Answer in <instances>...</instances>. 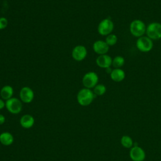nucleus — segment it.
<instances>
[{
    "mask_svg": "<svg viewBox=\"0 0 161 161\" xmlns=\"http://www.w3.org/2000/svg\"><path fill=\"white\" fill-rule=\"evenodd\" d=\"M5 121H6V118H5V116H4V115L0 114V125L4 124V122H5Z\"/></svg>",
    "mask_w": 161,
    "mask_h": 161,
    "instance_id": "nucleus-22",
    "label": "nucleus"
},
{
    "mask_svg": "<svg viewBox=\"0 0 161 161\" xmlns=\"http://www.w3.org/2000/svg\"><path fill=\"white\" fill-rule=\"evenodd\" d=\"M6 108L11 114H18L21 111L23 108L22 101L16 97H11L6 101Z\"/></svg>",
    "mask_w": 161,
    "mask_h": 161,
    "instance_id": "nucleus-7",
    "label": "nucleus"
},
{
    "mask_svg": "<svg viewBox=\"0 0 161 161\" xmlns=\"http://www.w3.org/2000/svg\"><path fill=\"white\" fill-rule=\"evenodd\" d=\"M14 142L13 135L8 131L3 132L0 134V143L4 146H9Z\"/></svg>",
    "mask_w": 161,
    "mask_h": 161,
    "instance_id": "nucleus-15",
    "label": "nucleus"
},
{
    "mask_svg": "<svg viewBox=\"0 0 161 161\" xmlns=\"http://www.w3.org/2000/svg\"><path fill=\"white\" fill-rule=\"evenodd\" d=\"M121 145L126 148H131L133 146V141L128 135H123L120 140Z\"/></svg>",
    "mask_w": 161,
    "mask_h": 161,
    "instance_id": "nucleus-17",
    "label": "nucleus"
},
{
    "mask_svg": "<svg viewBox=\"0 0 161 161\" xmlns=\"http://www.w3.org/2000/svg\"><path fill=\"white\" fill-rule=\"evenodd\" d=\"M147 36L152 40L161 38V23L158 22L150 23L146 29Z\"/></svg>",
    "mask_w": 161,
    "mask_h": 161,
    "instance_id": "nucleus-3",
    "label": "nucleus"
},
{
    "mask_svg": "<svg viewBox=\"0 0 161 161\" xmlns=\"http://www.w3.org/2000/svg\"><path fill=\"white\" fill-rule=\"evenodd\" d=\"M117 41H118L117 36L115 34H113V33H111L107 35L105 39V42L108 45L109 47L116 45V43H117Z\"/></svg>",
    "mask_w": 161,
    "mask_h": 161,
    "instance_id": "nucleus-20",
    "label": "nucleus"
},
{
    "mask_svg": "<svg viewBox=\"0 0 161 161\" xmlns=\"http://www.w3.org/2000/svg\"><path fill=\"white\" fill-rule=\"evenodd\" d=\"M82 84L85 88H94L98 83L99 77L94 72H88L84 74L82 77Z\"/></svg>",
    "mask_w": 161,
    "mask_h": 161,
    "instance_id": "nucleus-5",
    "label": "nucleus"
},
{
    "mask_svg": "<svg viewBox=\"0 0 161 161\" xmlns=\"http://www.w3.org/2000/svg\"><path fill=\"white\" fill-rule=\"evenodd\" d=\"M129 154L130 158L133 161H143L146 157L144 150L136 145L131 148Z\"/></svg>",
    "mask_w": 161,
    "mask_h": 161,
    "instance_id": "nucleus-8",
    "label": "nucleus"
},
{
    "mask_svg": "<svg viewBox=\"0 0 161 161\" xmlns=\"http://www.w3.org/2000/svg\"><path fill=\"white\" fill-rule=\"evenodd\" d=\"M125 63V60L123 57L118 55L114 57L112 60V65L114 69H121Z\"/></svg>",
    "mask_w": 161,
    "mask_h": 161,
    "instance_id": "nucleus-18",
    "label": "nucleus"
},
{
    "mask_svg": "<svg viewBox=\"0 0 161 161\" xmlns=\"http://www.w3.org/2000/svg\"><path fill=\"white\" fill-rule=\"evenodd\" d=\"M126 77L125 71L121 69H114L110 72V77L114 82H119L123 81Z\"/></svg>",
    "mask_w": 161,
    "mask_h": 161,
    "instance_id": "nucleus-14",
    "label": "nucleus"
},
{
    "mask_svg": "<svg viewBox=\"0 0 161 161\" xmlns=\"http://www.w3.org/2000/svg\"><path fill=\"white\" fill-rule=\"evenodd\" d=\"M19 123L23 128L25 129H29L33 127V126L34 125L35 119L33 116L31 114H24L21 117Z\"/></svg>",
    "mask_w": 161,
    "mask_h": 161,
    "instance_id": "nucleus-13",
    "label": "nucleus"
},
{
    "mask_svg": "<svg viewBox=\"0 0 161 161\" xmlns=\"http://www.w3.org/2000/svg\"><path fill=\"white\" fill-rule=\"evenodd\" d=\"M95 96L96 95L91 89L83 88L78 92L77 101L80 106H87L92 103Z\"/></svg>",
    "mask_w": 161,
    "mask_h": 161,
    "instance_id": "nucleus-1",
    "label": "nucleus"
},
{
    "mask_svg": "<svg viewBox=\"0 0 161 161\" xmlns=\"http://www.w3.org/2000/svg\"><path fill=\"white\" fill-rule=\"evenodd\" d=\"M106 92V87L102 84H97L93 88V92L96 96H103Z\"/></svg>",
    "mask_w": 161,
    "mask_h": 161,
    "instance_id": "nucleus-19",
    "label": "nucleus"
},
{
    "mask_svg": "<svg viewBox=\"0 0 161 161\" xmlns=\"http://www.w3.org/2000/svg\"><path fill=\"white\" fill-rule=\"evenodd\" d=\"M147 26L145 23L141 19H134L130 25V33L137 38L141 37L146 33Z\"/></svg>",
    "mask_w": 161,
    "mask_h": 161,
    "instance_id": "nucleus-2",
    "label": "nucleus"
},
{
    "mask_svg": "<svg viewBox=\"0 0 161 161\" xmlns=\"http://www.w3.org/2000/svg\"><path fill=\"white\" fill-rule=\"evenodd\" d=\"M87 51L86 48L83 45L75 46L72 51V57L76 61H82L87 56Z\"/></svg>",
    "mask_w": 161,
    "mask_h": 161,
    "instance_id": "nucleus-10",
    "label": "nucleus"
},
{
    "mask_svg": "<svg viewBox=\"0 0 161 161\" xmlns=\"http://www.w3.org/2000/svg\"><path fill=\"white\" fill-rule=\"evenodd\" d=\"M4 107H6V102H4L3 99H0V110Z\"/></svg>",
    "mask_w": 161,
    "mask_h": 161,
    "instance_id": "nucleus-23",
    "label": "nucleus"
},
{
    "mask_svg": "<svg viewBox=\"0 0 161 161\" xmlns=\"http://www.w3.org/2000/svg\"><path fill=\"white\" fill-rule=\"evenodd\" d=\"M136 46L140 52H148L153 48V40L147 36H142L136 40Z\"/></svg>",
    "mask_w": 161,
    "mask_h": 161,
    "instance_id": "nucleus-6",
    "label": "nucleus"
},
{
    "mask_svg": "<svg viewBox=\"0 0 161 161\" xmlns=\"http://www.w3.org/2000/svg\"><path fill=\"white\" fill-rule=\"evenodd\" d=\"M114 29V23L109 18L101 20L97 26V31L102 36H107L111 34Z\"/></svg>",
    "mask_w": 161,
    "mask_h": 161,
    "instance_id": "nucleus-4",
    "label": "nucleus"
},
{
    "mask_svg": "<svg viewBox=\"0 0 161 161\" xmlns=\"http://www.w3.org/2000/svg\"><path fill=\"white\" fill-rule=\"evenodd\" d=\"M19 97L23 103H30L34 99V92L28 86L23 87L19 91Z\"/></svg>",
    "mask_w": 161,
    "mask_h": 161,
    "instance_id": "nucleus-9",
    "label": "nucleus"
},
{
    "mask_svg": "<svg viewBox=\"0 0 161 161\" xmlns=\"http://www.w3.org/2000/svg\"><path fill=\"white\" fill-rule=\"evenodd\" d=\"M8 25V19L4 17H0V30L5 29Z\"/></svg>",
    "mask_w": 161,
    "mask_h": 161,
    "instance_id": "nucleus-21",
    "label": "nucleus"
},
{
    "mask_svg": "<svg viewBox=\"0 0 161 161\" xmlns=\"http://www.w3.org/2000/svg\"><path fill=\"white\" fill-rule=\"evenodd\" d=\"M93 50L95 53L98 54L99 55L107 54L109 51V47L106 43L105 41L103 40H97L94 42L92 45Z\"/></svg>",
    "mask_w": 161,
    "mask_h": 161,
    "instance_id": "nucleus-11",
    "label": "nucleus"
},
{
    "mask_svg": "<svg viewBox=\"0 0 161 161\" xmlns=\"http://www.w3.org/2000/svg\"><path fill=\"white\" fill-rule=\"evenodd\" d=\"M13 88L9 85H6L3 86L0 91V96L3 100H8L13 97Z\"/></svg>",
    "mask_w": 161,
    "mask_h": 161,
    "instance_id": "nucleus-16",
    "label": "nucleus"
},
{
    "mask_svg": "<svg viewBox=\"0 0 161 161\" xmlns=\"http://www.w3.org/2000/svg\"><path fill=\"white\" fill-rule=\"evenodd\" d=\"M112 60L113 59L109 55L104 54L99 55L97 57L96 63L98 67L106 69L110 68L111 65H112Z\"/></svg>",
    "mask_w": 161,
    "mask_h": 161,
    "instance_id": "nucleus-12",
    "label": "nucleus"
}]
</instances>
